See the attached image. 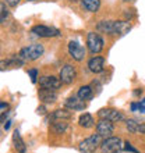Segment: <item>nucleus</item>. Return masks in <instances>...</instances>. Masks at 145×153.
Returning <instances> with one entry per match:
<instances>
[{"label":"nucleus","mask_w":145,"mask_h":153,"mask_svg":"<svg viewBox=\"0 0 145 153\" xmlns=\"http://www.w3.org/2000/svg\"><path fill=\"white\" fill-rule=\"evenodd\" d=\"M43 52H45V49H43L42 45L40 43H34V45L27 46V48L21 49L18 56H20L24 61H34V60H38V59L43 54Z\"/></svg>","instance_id":"nucleus-1"},{"label":"nucleus","mask_w":145,"mask_h":153,"mask_svg":"<svg viewBox=\"0 0 145 153\" xmlns=\"http://www.w3.org/2000/svg\"><path fill=\"white\" fill-rule=\"evenodd\" d=\"M124 142L119 137H109L101 143L102 153H120L123 150Z\"/></svg>","instance_id":"nucleus-2"},{"label":"nucleus","mask_w":145,"mask_h":153,"mask_svg":"<svg viewBox=\"0 0 145 153\" xmlns=\"http://www.w3.org/2000/svg\"><path fill=\"white\" fill-rule=\"evenodd\" d=\"M101 135L99 134H95V135H91L89 138L84 139L82 142H80L78 145V150L81 153H95V150L101 146Z\"/></svg>","instance_id":"nucleus-3"},{"label":"nucleus","mask_w":145,"mask_h":153,"mask_svg":"<svg viewBox=\"0 0 145 153\" xmlns=\"http://www.w3.org/2000/svg\"><path fill=\"white\" fill-rule=\"evenodd\" d=\"M87 45H88L89 52L92 54H96V53H101L103 49V39L99 33L89 32L87 35Z\"/></svg>","instance_id":"nucleus-4"},{"label":"nucleus","mask_w":145,"mask_h":153,"mask_svg":"<svg viewBox=\"0 0 145 153\" xmlns=\"http://www.w3.org/2000/svg\"><path fill=\"white\" fill-rule=\"evenodd\" d=\"M31 32L35 33L36 36L39 38H55L60 35V31L56 28H52V27H46V25H35Z\"/></svg>","instance_id":"nucleus-5"},{"label":"nucleus","mask_w":145,"mask_h":153,"mask_svg":"<svg viewBox=\"0 0 145 153\" xmlns=\"http://www.w3.org/2000/svg\"><path fill=\"white\" fill-rule=\"evenodd\" d=\"M59 78H60L61 84H66V85L72 84L77 78L75 68H74L71 64H66L64 67L60 70V75H59Z\"/></svg>","instance_id":"nucleus-6"},{"label":"nucleus","mask_w":145,"mask_h":153,"mask_svg":"<svg viewBox=\"0 0 145 153\" xmlns=\"http://www.w3.org/2000/svg\"><path fill=\"white\" fill-rule=\"evenodd\" d=\"M69 53L75 61H81L85 57V48L78 43L77 40H71L69 43Z\"/></svg>","instance_id":"nucleus-7"},{"label":"nucleus","mask_w":145,"mask_h":153,"mask_svg":"<svg viewBox=\"0 0 145 153\" xmlns=\"http://www.w3.org/2000/svg\"><path fill=\"white\" fill-rule=\"evenodd\" d=\"M98 116L103 118V120H109L112 123H119L124 118V116L116 109H102L98 111Z\"/></svg>","instance_id":"nucleus-8"},{"label":"nucleus","mask_w":145,"mask_h":153,"mask_svg":"<svg viewBox=\"0 0 145 153\" xmlns=\"http://www.w3.org/2000/svg\"><path fill=\"white\" fill-rule=\"evenodd\" d=\"M40 88H46V89H52V91H57L61 86V81L60 78L53 75H45L39 79Z\"/></svg>","instance_id":"nucleus-9"},{"label":"nucleus","mask_w":145,"mask_h":153,"mask_svg":"<svg viewBox=\"0 0 145 153\" xmlns=\"http://www.w3.org/2000/svg\"><path fill=\"white\" fill-rule=\"evenodd\" d=\"M25 61L21 59L20 56L11 57L7 60H1L0 61V71H8V70H14V68H20L24 65Z\"/></svg>","instance_id":"nucleus-10"},{"label":"nucleus","mask_w":145,"mask_h":153,"mask_svg":"<svg viewBox=\"0 0 145 153\" xmlns=\"http://www.w3.org/2000/svg\"><path fill=\"white\" fill-rule=\"evenodd\" d=\"M113 131H114V125H113L112 121L101 118V120H99V123L96 124V132L99 134L101 137L109 138L113 134Z\"/></svg>","instance_id":"nucleus-11"},{"label":"nucleus","mask_w":145,"mask_h":153,"mask_svg":"<svg viewBox=\"0 0 145 153\" xmlns=\"http://www.w3.org/2000/svg\"><path fill=\"white\" fill-rule=\"evenodd\" d=\"M103 67H105V59L101 56L92 57V59L88 61V68H89V71L93 74L102 73V71H103Z\"/></svg>","instance_id":"nucleus-12"},{"label":"nucleus","mask_w":145,"mask_h":153,"mask_svg":"<svg viewBox=\"0 0 145 153\" xmlns=\"http://www.w3.org/2000/svg\"><path fill=\"white\" fill-rule=\"evenodd\" d=\"M38 96H39L42 103H55L57 99V93H56V91H52V89L42 88V89H39Z\"/></svg>","instance_id":"nucleus-13"},{"label":"nucleus","mask_w":145,"mask_h":153,"mask_svg":"<svg viewBox=\"0 0 145 153\" xmlns=\"http://www.w3.org/2000/svg\"><path fill=\"white\" fill-rule=\"evenodd\" d=\"M131 29V25L127 21H113V33L112 35H120L124 36Z\"/></svg>","instance_id":"nucleus-14"},{"label":"nucleus","mask_w":145,"mask_h":153,"mask_svg":"<svg viewBox=\"0 0 145 153\" xmlns=\"http://www.w3.org/2000/svg\"><path fill=\"white\" fill-rule=\"evenodd\" d=\"M64 106L67 109H71V110H75V111H80V110H84L87 107V103L84 100H81L78 96H72L69 97L67 100L64 102Z\"/></svg>","instance_id":"nucleus-15"},{"label":"nucleus","mask_w":145,"mask_h":153,"mask_svg":"<svg viewBox=\"0 0 145 153\" xmlns=\"http://www.w3.org/2000/svg\"><path fill=\"white\" fill-rule=\"evenodd\" d=\"M13 143H14V148H16V150L18 153H25L27 148H25L24 141H22V138H21L20 132H18L17 129L14 131V134H13Z\"/></svg>","instance_id":"nucleus-16"},{"label":"nucleus","mask_w":145,"mask_h":153,"mask_svg":"<svg viewBox=\"0 0 145 153\" xmlns=\"http://www.w3.org/2000/svg\"><path fill=\"white\" fill-rule=\"evenodd\" d=\"M82 7L89 13H96L101 7V0H81Z\"/></svg>","instance_id":"nucleus-17"},{"label":"nucleus","mask_w":145,"mask_h":153,"mask_svg":"<svg viewBox=\"0 0 145 153\" xmlns=\"http://www.w3.org/2000/svg\"><path fill=\"white\" fill-rule=\"evenodd\" d=\"M93 95V91L92 88L89 86V85H85V86H81L78 89V93H77V96L80 97L81 100H89Z\"/></svg>","instance_id":"nucleus-18"},{"label":"nucleus","mask_w":145,"mask_h":153,"mask_svg":"<svg viewBox=\"0 0 145 153\" xmlns=\"http://www.w3.org/2000/svg\"><path fill=\"white\" fill-rule=\"evenodd\" d=\"M50 117L53 120H70L72 117V113L66 109H59V110H55Z\"/></svg>","instance_id":"nucleus-19"},{"label":"nucleus","mask_w":145,"mask_h":153,"mask_svg":"<svg viewBox=\"0 0 145 153\" xmlns=\"http://www.w3.org/2000/svg\"><path fill=\"white\" fill-rule=\"evenodd\" d=\"M80 125L84 127V128H91L95 125V121H93V117L88 113H84L80 117Z\"/></svg>","instance_id":"nucleus-20"},{"label":"nucleus","mask_w":145,"mask_h":153,"mask_svg":"<svg viewBox=\"0 0 145 153\" xmlns=\"http://www.w3.org/2000/svg\"><path fill=\"white\" fill-rule=\"evenodd\" d=\"M98 29L105 33H113V21H101L98 24Z\"/></svg>","instance_id":"nucleus-21"},{"label":"nucleus","mask_w":145,"mask_h":153,"mask_svg":"<svg viewBox=\"0 0 145 153\" xmlns=\"http://www.w3.org/2000/svg\"><path fill=\"white\" fill-rule=\"evenodd\" d=\"M52 128H53V131H55L56 134H63L66 129L69 128V124H67V123H64L63 120H59L57 123H53Z\"/></svg>","instance_id":"nucleus-22"},{"label":"nucleus","mask_w":145,"mask_h":153,"mask_svg":"<svg viewBox=\"0 0 145 153\" xmlns=\"http://www.w3.org/2000/svg\"><path fill=\"white\" fill-rule=\"evenodd\" d=\"M138 123L137 121H134V120H127L126 121V127H127V129H129L131 134H135L138 132Z\"/></svg>","instance_id":"nucleus-23"},{"label":"nucleus","mask_w":145,"mask_h":153,"mask_svg":"<svg viewBox=\"0 0 145 153\" xmlns=\"http://www.w3.org/2000/svg\"><path fill=\"white\" fill-rule=\"evenodd\" d=\"M7 16H8V11L6 8V6H4V3H0V22H3L7 18Z\"/></svg>","instance_id":"nucleus-24"},{"label":"nucleus","mask_w":145,"mask_h":153,"mask_svg":"<svg viewBox=\"0 0 145 153\" xmlns=\"http://www.w3.org/2000/svg\"><path fill=\"white\" fill-rule=\"evenodd\" d=\"M123 150H127V152H133V153H140V150L135 149L130 142H124V146H123Z\"/></svg>","instance_id":"nucleus-25"},{"label":"nucleus","mask_w":145,"mask_h":153,"mask_svg":"<svg viewBox=\"0 0 145 153\" xmlns=\"http://www.w3.org/2000/svg\"><path fill=\"white\" fill-rule=\"evenodd\" d=\"M28 74H29V76H31V82H32V84H35L36 81H38V70H36V68L29 70Z\"/></svg>","instance_id":"nucleus-26"},{"label":"nucleus","mask_w":145,"mask_h":153,"mask_svg":"<svg viewBox=\"0 0 145 153\" xmlns=\"http://www.w3.org/2000/svg\"><path fill=\"white\" fill-rule=\"evenodd\" d=\"M4 3H7L10 7H16L17 4L20 3V0H4Z\"/></svg>","instance_id":"nucleus-27"},{"label":"nucleus","mask_w":145,"mask_h":153,"mask_svg":"<svg viewBox=\"0 0 145 153\" xmlns=\"http://www.w3.org/2000/svg\"><path fill=\"white\" fill-rule=\"evenodd\" d=\"M138 132L142 134V135H145V123H142V124L138 125Z\"/></svg>","instance_id":"nucleus-28"},{"label":"nucleus","mask_w":145,"mask_h":153,"mask_svg":"<svg viewBox=\"0 0 145 153\" xmlns=\"http://www.w3.org/2000/svg\"><path fill=\"white\" fill-rule=\"evenodd\" d=\"M8 114H10V111H3V114L0 116V124H1V123H3V121L6 120V118H7Z\"/></svg>","instance_id":"nucleus-29"},{"label":"nucleus","mask_w":145,"mask_h":153,"mask_svg":"<svg viewBox=\"0 0 145 153\" xmlns=\"http://www.w3.org/2000/svg\"><path fill=\"white\" fill-rule=\"evenodd\" d=\"M138 110H140V113H145V103H138Z\"/></svg>","instance_id":"nucleus-30"},{"label":"nucleus","mask_w":145,"mask_h":153,"mask_svg":"<svg viewBox=\"0 0 145 153\" xmlns=\"http://www.w3.org/2000/svg\"><path fill=\"white\" fill-rule=\"evenodd\" d=\"M131 110H133V111H137L138 110V103H133V105H131Z\"/></svg>","instance_id":"nucleus-31"},{"label":"nucleus","mask_w":145,"mask_h":153,"mask_svg":"<svg viewBox=\"0 0 145 153\" xmlns=\"http://www.w3.org/2000/svg\"><path fill=\"white\" fill-rule=\"evenodd\" d=\"M10 127H11V121H10V120H7V124L4 125V129H8V128H10Z\"/></svg>","instance_id":"nucleus-32"},{"label":"nucleus","mask_w":145,"mask_h":153,"mask_svg":"<svg viewBox=\"0 0 145 153\" xmlns=\"http://www.w3.org/2000/svg\"><path fill=\"white\" fill-rule=\"evenodd\" d=\"M8 105L7 103H0V109H7Z\"/></svg>","instance_id":"nucleus-33"},{"label":"nucleus","mask_w":145,"mask_h":153,"mask_svg":"<svg viewBox=\"0 0 145 153\" xmlns=\"http://www.w3.org/2000/svg\"><path fill=\"white\" fill-rule=\"evenodd\" d=\"M38 113L43 114V113H45V107H38Z\"/></svg>","instance_id":"nucleus-34"},{"label":"nucleus","mask_w":145,"mask_h":153,"mask_svg":"<svg viewBox=\"0 0 145 153\" xmlns=\"http://www.w3.org/2000/svg\"><path fill=\"white\" fill-rule=\"evenodd\" d=\"M142 93V91L141 89H138V91H135V92H134V95H135V96H138V95H141Z\"/></svg>","instance_id":"nucleus-35"},{"label":"nucleus","mask_w":145,"mask_h":153,"mask_svg":"<svg viewBox=\"0 0 145 153\" xmlns=\"http://www.w3.org/2000/svg\"><path fill=\"white\" fill-rule=\"evenodd\" d=\"M69 1H78V0H69Z\"/></svg>","instance_id":"nucleus-36"},{"label":"nucleus","mask_w":145,"mask_h":153,"mask_svg":"<svg viewBox=\"0 0 145 153\" xmlns=\"http://www.w3.org/2000/svg\"><path fill=\"white\" fill-rule=\"evenodd\" d=\"M124 1H133V0H124Z\"/></svg>","instance_id":"nucleus-37"},{"label":"nucleus","mask_w":145,"mask_h":153,"mask_svg":"<svg viewBox=\"0 0 145 153\" xmlns=\"http://www.w3.org/2000/svg\"><path fill=\"white\" fill-rule=\"evenodd\" d=\"M142 103H145V99H144V100H142Z\"/></svg>","instance_id":"nucleus-38"},{"label":"nucleus","mask_w":145,"mask_h":153,"mask_svg":"<svg viewBox=\"0 0 145 153\" xmlns=\"http://www.w3.org/2000/svg\"><path fill=\"white\" fill-rule=\"evenodd\" d=\"M29 1H34V0H29Z\"/></svg>","instance_id":"nucleus-39"}]
</instances>
